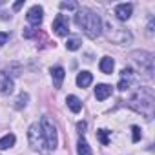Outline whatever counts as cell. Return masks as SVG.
Instances as JSON below:
<instances>
[{
	"mask_svg": "<svg viewBox=\"0 0 155 155\" xmlns=\"http://www.w3.org/2000/svg\"><path fill=\"white\" fill-rule=\"evenodd\" d=\"M75 24L79 26L86 33V37H90V38H97L102 33V20H101V17L97 13H93L91 9H88V8L77 9Z\"/></svg>",
	"mask_w": 155,
	"mask_h": 155,
	"instance_id": "1",
	"label": "cell"
},
{
	"mask_svg": "<svg viewBox=\"0 0 155 155\" xmlns=\"http://www.w3.org/2000/svg\"><path fill=\"white\" fill-rule=\"evenodd\" d=\"M130 106L135 111L144 113L148 119H151V113H153V93L150 90H140V93H137L130 101Z\"/></svg>",
	"mask_w": 155,
	"mask_h": 155,
	"instance_id": "2",
	"label": "cell"
},
{
	"mask_svg": "<svg viewBox=\"0 0 155 155\" xmlns=\"http://www.w3.org/2000/svg\"><path fill=\"white\" fill-rule=\"evenodd\" d=\"M104 33H106L108 40H111V42H115V44H128V42H131V33H130L128 29L117 26V24L111 22V20L104 24Z\"/></svg>",
	"mask_w": 155,
	"mask_h": 155,
	"instance_id": "3",
	"label": "cell"
},
{
	"mask_svg": "<svg viewBox=\"0 0 155 155\" xmlns=\"http://www.w3.org/2000/svg\"><path fill=\"white\" fill-rule=\"evenodd\" d=\"M40 128H42V135H44L46 146H48L49 150H55V148L58 146V133H57L55 122H53L48 115H44L42 120H40Z\"/></svg>",
	"mask_w": 155,
	"mask_h": 155,
	"instance_id": "4",
	"label": "cell"
},
{
	"mask_svg": "<svg viewBox=\"0 0 155 155\" xmlns=\"http://www.w3.org/2000/svg\"><path fill=\"white\" fill-rule=\"evenodd\" d=\"M131 58L139 64L140 71H144V75L148 79H151V75H153V55L148 53V51H133Z\"/></svg>",
	"mask_w": 155,
	"mask_h": 155,
	"instance_id": "5",
	"label": "cell"
},
{
	"mask_svg": "<svg viewBox=\"0 0 155 155\" xmlns=\"http://www.w3.org/2000/svg\"><path fill=\"white\" fill-rule=\"evenodd\" d=\"M28 139H29V146H31L33 150H37V151H42V150H44L46 142H44L42 128H40L38 122H35V124L29 126V130H28Z\"/></svg>",
	"mask_w": 155,
	"mask_h": 155,
	"instance_id": "6",
	"label": "cell"
},
{
	"mask_svg": "<svg viewBox=\"0 0 155 155\" xmlns=\"http://www.w3.org/2000/svg\"><path fill=\"white\" fill-rule=\"evenodd\" d=\"M53 31L58 37H68L69 35V24H68V18L64 15H57L55 17V20H53Z\"/></svg>",
	"mask_w": 155,
	"mask_h": 155,
	"instance_id": "7",
	"label": "cell"
},
{
	"mask_svg": "<svg viewBox=\"0 0 155 155\" xmlns=\"http://www.w3.org/2000/svg\"><path fill=\"white\" fill-rule=\"evenodd\" d=\"M42 18H44V9L40 6H33L28 11V22L31 26H40L42 24Z\"/></svg>",
	"mask_w": 155,
	"mask_h": 155,
	"instance_id": "8",
	"label": "cell"
},
{
	"mask_svg": "<svg viewBox=\"0 0 155 155\" xmlns=\"http://www.w3.org/2000/svg\"><path fill=\"white\" fill-rule=\"evenodd\" d=\"M131 82H133V71H131L130 68H124V69L120 71V82H119V90H120V91L128 90V88L131 86Z\"/></svg>",
	"mask_w": 155,
	"mask_h": 155,
	"instance_id": "9",
	"label": "cell"
},
{
	"mask_svg": "<svg viewBox=\"0 0 155 155\" xmlns=\"http://www.w3.org/2000/svg\"><path fill=\"white\" fill-rule=\"evenodd\" d=\"M13 81L9 79V75L8 73H0V93H4V95H9L13 93Z\"/></svg>",
	"mask_w": 155,
	"mask_h": 155,
	"instance_id": "10",
	"label": "cell"
},
{
	"mask_svg": "<svg viewBox=\"0 0 155 155\" xmlns=\"http://www.w3.org/2000/svg\"><path fill=\"white\" fill-rule=\"evenodd\" d=\"M64 77H66V71H64L62 66H55V68H51V79H53V86H55V88H60V86H62Z\"/></svg>",
	"mask_w": 155,
	"mask_h": 155,
	"instance_id": "11",
	"label": "cell"
},
{
	"mask_svg": "<svg viewBox=\"0 0 155 155\" xmlns=\"http://www.w3.org/2000/svg\"><path fill=\"white\" fill-rule=\"evenodd\" d=\"M131 11H133V6L131 4H119L115 8V15L119 20H128L131 17Z\"/></svg>",
	"mask_w": 155,
	"mask_h": 155,
	"instance_id": "12",
	"label": "cell"
},
{
	"mask_svg": "<svg viewBox=\"0 0 155 155\" xmlns=\"http://www.w3.org/2000/svg\"><path fill=\"white\" fill-rule=\"evenodd\" d=\"M91 82H93V75L90 71H81L77 75V86L79 88H88Z\"/></svg>",
	"mask_w": 155,
	"mask_h": 155,
	"instance_id": "13",
	"label": "cell"
},
{
	"mask_svg": "<svg viewBox=\"0 0 155 155\" xmlns=\"http://www.w3.org/2000/svg\"><path fill=\"white\" fill-rule=\"evenodd\" d=\"M110 95H111V86H108V84H99V86L95 88V97H97V101H106Z\"/></svg>",
	"mask_w": 155,
	"mask_h": 155,
	"instance_id": "14",
	"label": "cell"
},
{
	"mask_svg": "<svg viewBox=\"0 0 155 155\" xmlns=\"http://www.w3.org/2000/svg\"><path fill=\"white\" fill-rule=\"evenodd\" d=\"M66 102H68V108H69L73 113H79V111L82 110V102H81V99H79V97H75V95H68Z\"/></svg>",
	"mask_w": 155,
	"mask_h": 155,
	"instance_id": "15",
	"label": "cell"
},
{
	"mask_svg": "<svg viewBox=\"0 0 155 155\" xmlns=\"http://www.w3.org/2000/svg\"><path fill=\"white\" fill-rule=\"evenodd\" d=\"M99 68H101V71H102V73L111 75V71H113V68H115V62H113V58H111V57H104V58L101 60Z\"/></svg>",
	"mask_w": 155,
	"mask_h": 155,
	"instance_id": "16",
	"label": "cell"
},
{
	"mask_svg": "<svg viewBox=\"0 0 155 155\" xmlns=\"http://www.w3.org/2000/svg\"><path fill=\"white\" fill-rule=\"evenodd\" d=\"M15 142H17V137L13 135V133H8V135H4L2 139H0V150H9L11 146H15Z\"/></svg>",
	"mask_w": 155,
	"mask_h": 155,
	"instance_id": "17",
	"label": "cell"
},
{
	"mask_svg": "<svg viewBox=\"0 0 155 155\" xmlns=\"http://www.w3.org/2000/svg\"><path fill=\"white\" fill-rule=\"evenodd\" d=\"M77 153L79 155H93L91 153V148H90V144H88V140L86 139H79V142H77Z\"/></svg>",
	"mask_w": 155,
	"mask_h": 155,
	"instance_id": "18",
	"label": "cell"
},
{
	"mask_svg": "<svg viewBox=\"0 0 155 155\" xmlns=\"http://www.w3.org/2000/svg\"><path fill=\"white\" fill-rule=\"evenodd\" d=\"M66 48H68L69 51H77V49L81 48V38H68Z\"/></svg>",
	"mask_w": 155,
	"mask_h": 155,
	"instance_id": "19",
	"label": "cell"
},
{
	"mask_svg": "<svg viewBox=\"0 0 155 155\" xmlns=\"http://www.w3.org/2000/svg\"><path fill=\"white\" fill-rule=\"evenodd\" d=\"M97 137H99V140H101L104 146H108V144H110V139H108V130H99V131H97Z\"/></svg>",
	"mask_w": 155,
	"mask_h": 155,
	"instance_id": "20",
	"label": "cell"
},
{
	"mask_svg": "<svg viewBox=\"0 0 155 155\" xmlns=\"http://www.w3.org/2000/svg\"><path fill=\"white\" fill-rule=\"evenodd\" d=\"M140 137H142L140 128H139V126H131V140H133V142H139Z\"/></svg>",
	"mask_w": 155,
	"mask_h": 155,
	"instance_id": "21",
	"label": "cell"
},
{
	"mask_svg": "<svg viewBox=\"0 0 155 155\" xmlns=\"http://www.w3.org/2000/svg\"><path fill=\"white\" fill-rule=\"evenodd\" d=\"M60 9L73 11V9H79V4H77V2H60Z\"/></svg>",
	"mask_w": 155,
	"mask_h": 155,
	"instance_id": "22",
	"label": "cell"
},
{
	"mask_svg": "<svg viewBox=\"0 0 155 155\" xmlns=\"http://www.w3.org/2000/svg\"><path fill=\"white\" fill-rule=\"evenodd\" d=\"M28 101H29V95H28V93H22V95L18 97V101H17V108L20 110L22 106H26V104H28Z\"/></svg>",
	"mask_w": 155,
	"mask_h": 155,
	"instance_id": "23",
	"label": "cell"
},
{
	"mask_svg": "<svg viewBox=\"0 0 155 155\" xmlns=\"http://www.w3.org/2000/svg\"><path fill=\"white\" fill-rule=\"evenodd\" d=\"M8 38H9V33H4V31L0 33V48H2V46L8 42Z\"/></svg>",
	"mask_w": 155,
	"mask_h": 155,
	"instance_id": "24",
	"label": "cell"
},
{
	"mask_svg": "<svg viewBox=\"0 0 155 155\" xmlns=\"http://www.w3.org/2000/svg\"><path fill=\"white\" fill-rule=\"evenodd\" d=\"M86 128H88V124H86V122H84V120H82V122H77V130H79V131H81V133H82V131H84V130H86Z\"/></svg>",
	"mask_w": 155,
	"mask_h": 155,
	"instance_id": "25",
	"label": "cell"
},
{
	"mask_svg": "<svg viewBox=\"0 0 155 155\" xmlns=\"http://www.w3.org/2000/svg\"><path fill=\"white\" fill-rule=\"evenodd\" d=\"M22 6H24V0H18V2H15V4H13V11H18Z\"/></svg>",
	"mask_w": 155,
	"mask_h": 155,
	"instance_id": "26",
	"label": "cell"
},
{
	"mask_svg": "<svg viewBox=\"0 0 155 155\" xmlns=\"http://www.w3.org/2000/svg\"><path fill=\"white\" fill-rule=\"evenodd\" d=\"M148 35H153V20H150L148 24Z\"/></svg>",
	"mask_w": 155,
	"mask_h": 155,
	"instance_id": "27",
	"label": "cell"
}]
</instances>
